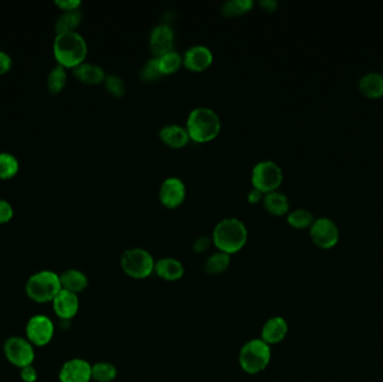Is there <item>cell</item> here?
Masks as SVG:
<instances>
[{
	"instance_id": "cell-1",
	"label": "cell",
	"mask_w": 383,
	"mask_h": 382,
	"mask_svg": "<svg viewBox=\"0 0 383 382\" xmlns=\"http://www.w3.org/2000/svg\"><path fill=\"white\" fill-rule=\"evenodd\" d=\"M211 239L219 251L231 256L247 245L248 229L241 220L228 218L214 227Z\"/></svg>"
},
{
	"instance_id": "cell-2",
	"label": "cell",
	"mask_w": 383,
	"mask_h": 382,
	"mask_svg": "<svg viewBox=\"0 0 383 382\" xmlns=\"http://www.w3.org/2000/svg\"><path fill=\"white\" fill-rule=\"evenodd\" d=\"M53 53L57 63L66 68H75L86 62L88 45L84 36L77 32L57 34Z\"/></svg>"
},
{
	"instance_id": "cell-3",
	"label": "cell",
	"mask_w": 383,
	"mask_h": 382,
	"mask_svg": "<svg viewBox=\"0 0 383 382\" xmlns=\"http://www.w3.org/2000/svg\"><path fill=\"white\" fill-rule=\"evenodd\" d=\"M221 119L214 110L199 107L190 111L186 120V131L190 140L195 142H212L221 131Z\"/></svg>"
},
{
	"instance_id": "cell-4",
	"label": "cell",
	"mask_w": 383,
	"mask_h": 382,
	"mask_svg": "<svg viewBox=\"0 0 383 382\" xmlns=\"http://www.w3.org/2000/svg\"><path fill=\"white\" fill-rule=\"evenodd\" d=\"M61 291L60 275L52 270H41L33 274L25 286L27 297L37 304L53 302Z\"/></svg>"
},
{
	"instance_id": "cell-5",
	"label": "cell",
	"mask_w": 383,
	"mask_h": 382,
	"mask_svg": "<svg viewBox=\"0 0 383 382\" xmlns=\"http://www.w3.org/2000/svg\"><path fill=\"white\" fill-rule=\"evenodd\" d=\"M271 361V347L262 338L248 341L241 347L239 363L248 374H258L267 369Z\"/></svg>"
},
{
	"instance_id": "cell-6",
	"label": "cell",
	"mask_w": 383,
	"mask_h": 382,
	"mask_svg": "<svg viewBox=\"0 0 383 382\" xmlns=\"http://www.w3.org/2000/svg\"><path fill=\"white\" fill-rule=\"evenodd\" d=\"M156 261L150 252L143 248L126 250L120 258V266L124 273L132 279L148 278L155 271Z\"/></svg>"
},
{
	"instance_id": "cell-7",
	"label": "cell",
	"mask_w": 383,
	"mask_h": 382,
	"mask_svg": "<svg viewBox=\"0 0 383 382\" xmlns=\"http://www.w3.org/2000/svg\"><path fill=\"white\" fill-rule=\"evenodd\" d=\"M284 180L282 167L273 160L259 162L253 167L251 173V184L253 189L260 191L264 194L278 191Z\"/></svg>"
},
{
	"instance_id": "cell-8",
	"label": "cell",
	"mask_w": 383,
	"mask_h": 382,
	"mask_svg": "<svg viewBox=\"0 0 383 382\" xmlns=\"http://www.w3.org/2000/svg\"><path fill=\"white\" fill-rule=\"evenodd\" d=\"M3 356L7 361L19 370L33 365L35 361V347L23 336H10L3 343Z\"/></svg>"
},
{
	"instance_id": "cell-9",
	"label": "cell",
	"mask_w": 383,
	"mask_h": 382,
	"mask_svg": "<svg viewBox=\"0 0 383 382\" xmlns=\"http://www.w3.org/2000/svg\"><path fill=\"white\" fill-rule=\"evenodd\" d=\"M26 338L35 347H46L51 343L55 334V325L51 317L36 314L26 324Z\"/></svg>"
},
{
	"instance_id": "cell-10",
	"label": "cell",
	"mask_w": 383,
	"mask_h": 382,
	"mask_svg": "<svg viewBox=\"0 0 383 382\" xmlns=\"http://www.w3.org/2000/svg\"><path fill=\"white\" fill-rule=\"evenodd\" d=\"M313 242L322 249H331L340 240V229L331 218L321 216L309 227Z\"/></svg>"
},
{
	"instance_id": "cell-11",
	"label": "cell",
	"mask_w": 383,
	"mask_h": 382,
	"mask_svg": "<svg viewBox=\"0 0 383 382\" xmlns=\"http://www.w3.org/2000/svg\"><path fill=\"white\" fill-rule=\"evenodd\" d=\"M60 382L92 381V365L84 359H70L63 363L59 371Z\"/></svg>"
},
{
	"instance_id": "cell-12",
	"label": "cell",
	"mask_w": 383,
	"mask_h": 382,
	"mask_svg": "<svg viewBox=\"0 0 383 382\" xmlns=\"http://www.w3.org/2000/svg\"><path fill=\"white\" fill-rule=\"evenodd\" d=\"M159 201L165 208H179L186 198V187L181 180L177 178H168L161 183L159 189Z\"/></svg>"
},
{
	"instance_id": "cell-13",
	"label": "cell",
	"mask_w": 383,
	"mask_h": 382,
	"mask_svg": "<svg viewBox=\"0 0 383 382\" xmlns=\"http://www.w3.org/2000/svg\"><path fill=\"white\" fill-rule=\"evenodd\" d=\"M213 53L204 45H194L185 50L183 66L190 72H203L213 63Z\"/></svg>"
},
{
	"instance_id": "cell-14",
	"label": "cell",
	"mask_w": 383,
	"mask_h": 382,
	"mask_svg": "<svg viewBox=\"0 0 383 382\" xmlns=\"http://www.w3.org/2000/svg\"><path fill=\"white\" fill-rule=\"evenodd\" d=\"M52 306H53L54 313L60 320H72L77 316V312L80 309L79 295L62 289L53 299Z\"/></svg>"
},
{
	"instance_id": "cell-15",
	"label": "cell",
	"mask_w": 383,
	"mask_h": 382,
	"mask_svg": "<svg viewBox=\"0 0 383 382\" xmlns=\"http://www.w3.org/2000/svg\"><path fill=\"white\" fill-rule=\"evenodd\" d=\"M174 45V32L167 25H158L154 27L149 35V48L155 57H161L164 54L173 50Z\"/></svg>"
},
{
	"instance_id": "cell-16",
	"label": "cell",
	"mask_w": 383,
	"mask_h": 382,
	"mask_svg": "<svg viewBox=\"0 0 383 382\" xmlns=\"http://www.w3.org/2000/svg\"><path fill=\"white\" fill-rule=\"evenodd\" d=\"M288 334V323L282 316H273L264 322L260 338L268 345H275L285 340Z\"/></svg>"
},
{
	"instance_id": "cell-17",
	"label": "cell",
	"mask_w": 383,
	"mask_h": 382,
	"mask_svg": "<svg viewBox=\"0 0 383 382\" xmlns=\"http://www.w3.org/2000/svg\"><path fill=\"white\" fill-rule=\"evenodd\" d=\"M155 274L165 282H176L184 276V266L175 258L165 257L156 261Z\"/></svg>"
},
{
	"instance_id": "cell-18",
	"label": "cell",
	"mask_w": 383,
	"mask_h": 382,
	"mask_svg": "<svg viewBox=\"0 0 383 382\" xmlns=\"http://www.w3.org/2000/svg\"><path fill=\"white\" fill-rule=\"evenodd\" d=\"M159 138L170 149H183L190 142V138L186 128L179 125H167L159 131Z\"/></svg>"
},
{
	"instance_id": "cell-19",
	"label": "cell",
	"mask_w": 383,
	"mask_h": 382,
	"mask_svg": "<svg viewBox=\"0 0 383 382\" xmlns=\"http://www.w3.org/2000/svg\"><path fill=\"white\" fill-rule=\"evenodd\" d=\"M73 75L82 84L90 86L104 84V79L107 77L101 66L90 62L81 63L80 66L73 68Z\"/></svg>"
},
{
	"instance_id": "cell-20",
	"label": "cell",
	"mask_w": 383,
	"mask_h": 382,
	"mask_svg": "<svg viewBox=\"0 0 383 382\" xmlns=\"http://www.w3.org/2000/svg\"><path fill=\"white\" fill-rule=\"evenodd\" d=\"M357 86L361 93L368 98H380L383 95L382 72H366L360 77Z\"/></svg>"
},
{
	"instance_id": "cell-21",
	"label": "cell",
	"mask_w": 383,
	"mask_h": 382,
	"mask_svg": "<svg viewBox=\"0 0 383 382\" xmlns=\"http://www.w3.org/2000/svg\"><path fill=\"white\" fill-rule=\"evenodd\" d=\"M61 286L64 291L71 293H84L89 286V278L84 271L79 269H68L60 275Z\"/></svg>"
},
{
	"instance_id": "cell-22",
	"label": "cell",
	"mask_w": 383,
	"mask_h": 382,
	"mask_svg": "<svg viewBox=\"0 0 383 382\" xmlns=\"http://www.w3.org/2000/svg\"><path fill=\"white\" fill-rule=\"evenodd\" d=\"M264 207L267 212L275 216H285L289 212V200L284 193L279 191L267 193L264 195Z\"/></svg>"
},
{
	"instance_id": "cell-23",
	"label": "cell",
	"mask_w": 383,
	"mask_h": 382,
	"mask_svg": "<svg viewBox=\"0 0 383 382\" xmlns=\"http://www.w3.org/2000/svg\"><path fill=\"white\" fill-rule=\"evenodd\" d=\"M81 21H82V12L79 9L63 12L55 21V32L57 34L75 32Z\"/></svg>"
},
{
	"instance_id": "cell-24",
	"label": "cell",
	"mask_w": 383,
	"mask_h": 382,
	"mask_svg": "<svg viewBox=\"0 0 383 382\" xmlns=\"http://www.w3.org/2000/svg\"><path fill=\"white\" fill-rule=\"evenodd\" d=\"M230 264H231V256L224 252L217 251L206 259L204 269L208 275H221L229 268Z\"/></svg>"
},
{
	"instance_id": "cell-25",
	"label": "cell",
	"mask_w": 383,
	"mask_h": 382,
	"mask_svg": "<svg viewBox=\"0 0 383 382\" xmlns=\"http://www.w3.org/2000/svg\"><path fill=\"white\" fill-rule=\"evenodd\" d=\"M157 62L159 71L164 77V75H174L179 71L183 66V57L179 52L173 50L161 57H158Z\"/></svg>"
},
{
	"instance_id": "cell-26",
	"label": "cell",
	"mask_w": 383,
	"mask_h": 382,
	"mask_svg": "<svg viewBox=\"0 0 383 382\" xmlns=\"http://www.w3.org/2000/svg\"><path fill=\"white\" fill-rule=\"evenodd\" d=\"M253 7V0H230L223 3L220 12L226 17H238L249 12Z\"/></svg>"
},
{
	"instance_id": "cell-27",
	"label": "cell",
	"mask_w": 383,
	"mask_h": 382,
	"mask_svg": "<svg viewBox=\"0 0 383 382\" xmlns=\"http://www.w3.org/2000/svg\"><path fill=\"white\" fill-rule=\"evenodd\" d=\"M19 171V160L15 155L8 151L0 153V180H8Z\"/></svg>"
},
{
	"instance_id": "cell-28",
	"label": "cell",
	"mask_w": 383,
	"mask_h": 382,
	"mask_svg": "<svg viewBox=\"0 0 383 382\" xmlns=\"http://www.w3.org/2000/svg\"><path fill=\"white\" fill-rule=\"evenodd\" d=\"M314 220V214L307 209H295L287 214V222L295 229L309 228Z\"/></svg>"
},
{
	"instance_id": "cell-29",
	"label": "cell",
	"mask_w": 383,
	"mask_h": 382,
	"mask_svg": "<svg viewBox=\"0 0 383 382\" xmlns=\"http://www.w3.org/2000/svg\"><path fill=\"white\" fill-rule=\"evenodd\" d=\"M66 81H68V73H66V68L57 64L48 73V90L53 95H57L64 89V86H66Z\"/></svg>"
},
{
	"instance_id": "cell-30",
	"label": "cell",
	"mask_w": 383,
	"mask_h": 382,
	"mask_svg": "<svg viewBox=\"0 0 383 382\" xmlns=\"http://www.w3.org/2000/svg\"><path fill=\"white\" fill-rule=\"evenodd\" d=\"M118 370L110 362H97L92 365V380L95 382H112Z\"/></svg>"
},
{
	"instance_id": "cell-31",
	"label": "cell",
	"mask_w": 383,
	"mask_h": 382,
	"mask_svg": "<svg viewBox=\"0 0 383 382\" xmlns=\"http://www.w3.org/2000/svg\"><path fill=\"white\" fill-rule=\"evenodd\" d=\"M104 86L115 98H121L126 93V84L121 77L116 75H108L104 79Z\"/></svg>"
},
{
	"instance_id": "cell-32",
	"label": "cell",
	"mask_w": 383,
	"mask_h": 382,
	"mask_svg": "<svg viewBox=\"0 0 383 382\" xmlns=\"http://www.w3.org/2000/svg\"><path fill=\"white\" fill-rule=\"evenodd\" d=\"M140 79L145 82H153L163 77L158 68L157 57L148 59L140 70Z\"/></svg>"
},
{
	"instance_id": "cell-33",
	"label": "cell",
	"mask_w": 383,
	"mask_h": 382,
	"mask_svg": "<svg viewBox=\"0 0 383 382\" xmlns=\"http://www.w3.org/2000/svg\"><path fill=\"white\" fill-rule=\"evenodd\" d=\"M14 216V208L7 200L0 198V225L7 223Z\"/></svg>"
},
{
	"instance_id": "cell-34",
	"label": "cell",
	"mask_w": 383,
	"mask_h": 382,
	"mask_svg": "<svg viewBox=\"0 0 383 382\" xmlns=\"http://www.w3.org/2000/svg\"><path fill=\"white\" fill-rule=\"evenodd\" d=\"M212 243L213 242H212L211 238L202 236L194 241L193 250L196 254H203L211 247Z\"/></svg>"
},
{
	"instance_id": "cell-35",
	"label": "cell",
	"mask_w": 383,
	"mask_h": 382,
	"mask_svg": "<svg viewBox=\"0 0 383 382\" xmlns=\"http://www.w3.org/2000/svg\"><path fill=\"white\" fill-rule=\"evenodd\" d=\"M21 379L23 382H36L39 379V372L36 370L33 365L21 369Z\"/></svg>"
},
{
	"instance_id": "cell-36",
	"label": "cell",
	"mask_w": 383,
	"mask_h": 382,
	"mask_svg": "<svg viewBox=\"0 0 383 382\" xmlns=\"http://www.w3.org/2000/svg\"><path fill=\"white\" fill-rule=\"evenodd\" d=\"M12 59L5 50H0V75H5L12 68Z\"/></svg>"
},
{
	"instance_id": "cell-37",
	"label": "cell",
	"mask_w": 383,
	"mask_h": 382,
	"mask_svg": "<svg viewBox=\"0 0 383 382\" xmlns=\"http://www.w3.org/2000/svg\"><path fill=\"white\" fill-rule=\"evenodd\" d=\"M55 5L60 7L63 12L77 10L81 6L80 0H55Z\"/></svg>"
},
{
	"instance_id": "cell-38",
	"label": "cell",
	"mask_w": 383,
	"mask_h": 382,
	"mask_svg": "<svg viewBox=\"0 0 383 382\" xmlns=\"http://www.w3.org/2000/svg\"><path fill=\"white\" fill-rule=\"evenodd\" d=\"M264 193L260 192L257 189H253V190L248 193V202H249L250 204H257L262 200H264Z\"/></svg>"
},
{
	"instance_id": "cell-39",
	"label": "cell",
	"mask_w": 383,
	"mask_h": 382,
	"mask_svg": "<svg viewBox=\"0 0 383 382\" xmlns=\"http://www.w3.org/2000/svg\"><path fill=\"white\" fill-rule=\"evenodd\" d=\"M259 5L267 12H275L278 7L276 0H262V1H259Z\"/></svg>"
},
{
	"instance_id": "cell-40",
	"label": "cell",
	"mask_w": 383,
	"mask_h": 382,
	"mask_svg": "<svg viewBox=\"0 0 383 382\" xmlns=\"http://www.w3.org/2000/svg\"><path fill=\"white\" fill-rule=\"evenodd\" d=\"M382 75H383V66H382Z\"/></svg>"
}]
</instances>
